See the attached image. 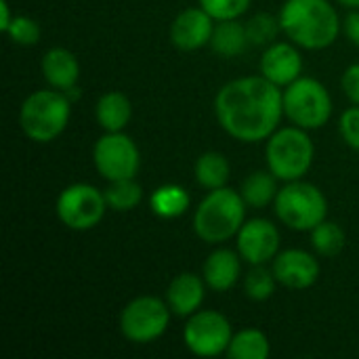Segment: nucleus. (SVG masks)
Returning <instances> with one entry per match:
<instances>
[{
  "label": "nucleus",
  "instance_id": "nucleus-1",
  "mask_svg": "<svg viewBox=\"0 0 359 359\" xmlns=\"http://www.w3.org/2000/svg\"><path fill=\"white\" fill-rule=\"evenodd\" d=\"M219 126L242 143L267 141L284 118V88L263 74L236 78L215 97Z\"/></svg>",
  "mask_w": 359,
  "mask_h": 359
},
{
  "label": "nucleus",
  "instance_id": "nucleus-2",
  "mask_svg": "<svg viewBox=\"0 0 359 359\" xmlns=\"http://www.w3.org/2000/svg\"><path fill=\"white\" fill-rule=\"evenodd\" d=\"M278 17L286 38L305 50L332 46L343 29V21L330 0H286Z\"/></svg>",
  "mask_w": 359,
  "mask_h": 359
},
{
  "label": "nucleus",
  "instance_id": "nucleus-3",
  "mask_svg": "<svg viewBox=\"0 0 359 359\" xmlns=\"http://www.w3.org/2000/svg\"><path fill=\"white\" fill-rule=\"evenodd\" d=\"M246 208L242 194L231 187L210 189L194 212V231L206 244H223L238 236L246 221Z\"/></svg>",
  "mask_w": 359,
  "mask_h": 359
},
{
  "label": "nucleus",
  "instance_id": "nucleus-4",
  "mask_svg": "<svg viewBox=\"0 0 359 359\" xmlns=\"http://www.w3.org/2000/svg\"><path fill=\"white\" fill-rule=\"evenodd\" d=\"M72 118V101L63 90L42 88L27 95L19 107V126L34 143H50L63 135Z\"/></svg>",
  "mask_w": 359,
  "mask_h": 359
},
{
  "label": "nucleus",
  "instance_id": "nucleus-5",
  "mask_svg": "<svg viewBox=\"0 0 359 359\" xmlns=\"http://www.w3.org/2000/svg\"><path fill=\"white\" fill-rule=\"evenodd\" d=\"M316 158V145L309 137V130L301 126L278 128L265 145L267 168L284 183L303 179Z\"/></svg>",
  "mask_w": 359,
  "mask_h": 359
},
{
  "label": "nucleus",
  "instance_id": "nucleus-6",
  "mask_svg": "<svg viewBox=\"0 0 359 359\" xmlns=\"http://www.w3.org/2000/svg\"><path fill=\"white\" fill-rule=\"evenodd\" d=\"M273 208L278 219L292 231H311L328 217L324 191L303 179L284 183L273 200Z\"/></svg>",
  "mask_w": 359,
  "mask_h": 359
},
{
  "label": "nucleus",
  "instance_id": "nucleus-7",
  "mask_svg": "<svg viewBox=\"0 0 359 359\" xmlns=\"http://www.w3.org/2000/svg\"><path fill=\"white\" fill-rule=\"evenodd\" d=\"M284 116L290 124L305 130H316L332 118L330 90L316 78L301 76L284 88Z\"/></svg>",
  "mask_w": 359,
  "mask_h": 359
},
{
  "label": "nucleus",
  "instance_id": "nucleus-8",
  "mask_svg": "<svg viewBox=\"0 0 359 359\" xmlns=\"http://www.w3.org/2000/svg\"><path fill=\"white\" fill-rule=\"evenodd\" d=\"M170 307L158 297H137L120 311V332L135 345H147L158 341L170 324Z\"/></svg>",
  "mask_w": 359,
  "mask_h": 359
},
{
  "label": "nucleus",
  "instance_id": "nucleus-9",
  "mask_svg": "<svg viewBox=\"0 0 359 359\" xmlns=\"http://www.w3.org/2000/svg\"><path fill=\"white\" fill-rule=\"evenodd\" d=\"M109 210L105 202V194L90 183H74L67 185L55 204L57 219L72 231H88L95 229L105 212Z\"/></svg>",
  "mask_w": 359,
  "mask_h": 359
},
{
  "label": "nucleus",
  "instance_id": "nucleus-10",
  "mask_svg": "<svg viewBox=\"0 0 359 359\" xmlns=\"http://www.w3.org/2000/svg\"><path fill=\"white\" fill-rule=\"evenodd\" d=\"M233 339L229 320L212 309H200L187 318L183 328L185 347L198 358H217L227 353Z\"/></svg>",
  "mask_w": 359,
  "mask_h": 359
},
{
  "label": "nucleus",
  "instance_id": "nucleus-11",
  "mask_svg": "<svg viewBox=\"0 0 359 359\" xmlns=\"http://www.w3.org/2000/svg\"><path fill=\"white\" fill-rule=\"evenodd\" d=\"M93 162L97 172L109 183L133 179L141 166V151L137 143L124 133H105L93 147Z\"/></svg>",
  "mask_w": 359,
  "mask_h": 359
},
{
  "label": "nucleus",
  "instance_id": "nucleus-12",
  "mask_svg": "<svg viewBox=\"0 0 359 359\" xmlns=\"http://www.w3.org/2000/svg\"><path fill=\"white\" fill-rule=\"evenodd\" d=\"M280 229L263 217L244 221L236 236V250L242 261L252 265H267L280 252Z\"/></svg>",
  "mask_w": 359,
  "mask_h": 359
},
{
  "label": "nucleus",
  "instance_id": "nucleus-13",
  "mask_svg": "<svg viewBox=\"0 0 359 359\" xmlns=\"http://www.w3.org/2000/svg\"><path fill=\"white\" fill-rule=\"evenodd\" d=\"M271 271L278 280V284L290 288V290H307L320 280V261L316 255L301 250V248H288L280 250L276 259L271 261Z\"/></svg>",
  "mask_w": 359,
  "mask_h": 359
},
{
  "label": "nucleus",
  "instance_id": "nucleus-14",
  "mask_svg": "<svg viewBox=\"0 0 359 359\" xmlns=\"http://www.w3.org/2000/svg\"><path fill=\"white\" fill-rule=\"evenodd\" d=\"M217 19L200 4L181 11L170 23V42L185 53L200 50L210 44Z\"/></svg>",
  "mask_w": 359,
  "mask_h": 359
},
{
  "label": "nucleus",
  "instance_id": "nucleus-15",
  "mask_svg": "<svg viewBox=\"0 0 359 359\" xmlns=\"http://www.w3.org/2000/svg\"><path fill=\"white\" fill-rule=\"evenodd\" d=\"M259 67L267 80L286 88L303 76V57L294 42H271L265 46Z\"/></svg>",
  "mask_w": 359,
  "mask_h": 359
},
{
  "label": "nucleus",
  "instance_id": "nucleus-16",
  "mask_svg": "<svg viewBox=\"0 0 359 359\" xmlns=\"http://www.w3.org/2000/svg\"><path fill=\"white\" fill-rule=\"evenodd\" d=\"M206 282L202 276L185 271L172 278V282L166 288V303L170 311L179 318H189L196 311H200L204 299H206Z\"/></svg>",
  "mask_w": 359,
  "mask_h": 359
},
{
  "label": "nucleus",
  "instance_id": "nucleus-17",
  "mask_svg": "<svg viewBox=\"0 0 359 359\" xmlns=\"http://www.w3.org/2000/svg\"><path fill=\"white\" fill-rule=\"evenodd\" d=\"M242 257L238 250L231 248H217L208 255L202 267V278L206 286L215 292L231 290L242 273Z\"/></svg>",
  "mask_w": 359,
  "mask_h": 359
},
{
  "label": "nucleus",
  "instance_id": "nucleus-18",
  "mask_svg": "<svg viewBox=\"0 0 359 359\" xmlns=\"http://www.w3.org/2000/svg\"><path fill=\"white\" fill-rule=\"evenodd\" d=\"M40 69H42V78L46 80V84L57 90H67L76 86L80 80V61L72 50L63 46L48 48L42 55Z\"/></svg>",
  "mask_w": 359,
  "mask_h": 359
},
{
  "label": "nucleus",
  "instance_id": "nucleus-19",
  "mask_svg": "<svg viewBox=\"0 0 359 359\" xmlns=\"http://www.w3.org/2000/svg\"><path fill=\"white\" fill-rule=\"evenodd\" d=\"M95 118L105 133H120L133 120V103L122 90H107L95 105Z\"/></svg>",
  "mask_w": 359,
  "mask_h": 359
},
{
  "label": "nucleus",
  "instance_id": "nucleus-20",
  "mask_svg": "<svg viewBox=\"0 0 359 359\" xmlns=\"http://www.w3.org/2000/svg\"><path fill=\"white\" fill-rule=\"evenodd\" d=\"M248 44L250 40L246 34V23H242L240 19H225V21H217L208 46L217 55L229 59V57L242 55Z\"/></svg>",
  "mask_w": 359,
  "mask_h": 359
},
{
  "label": "nucleus",
  "instance_id": "nucleus-21",
  "mask_svg": "<svg viewBox=\"0 0 359 359\" xmlns=\"http://www.w3.org/2000/svg\"><path fill=\"white\" fill-rule=\"evenodd\" d=\"M231 175L229 160L221 151H204L194 166L196 183L204 189H219L225 187Z\"/></svg>",
  "mask_w": 359,
  "mask_h": 359
},
{
  "label": "nucleus",
  "instance_id": "nucleus-22",
  "mask_svg": "<svg viewBox=\"0 0 359 359\" xmlns=\"http://www.w3.org/2000/svg\"><path fill=\"white\" fill-rule=\"evenodd\" d=\"M278 177L267 168V170H257L252 175H248L240 187V194L244 198V202L252 208H265L269 204H273L280 187H278Z\"/></svg>",
  "mask_w": 359,
  "mask_h": 359
},
{
  "label": "nucleus",
  "instance_id": "nucleus-23",
  "mask_svg": "<svg viewBox=\"0 0 359 359\" xmlns=\"http://www.w3.org/2000/svg\"><path fill=\"white\" fill-rule=\"evenodd\" d=\"M149 208L160 219H179L189 208V194L175 183L160 185L149 198Z\"/></svg>",
  "mask_w": 359,
  "mask_h": 359
},
{
  "label": "nucleus",
  "instance_id": "nucleus-24",
  "mask_svg": "<svg viewBox=\"0 0 359 359\" xmlns=\"http://www.w3.org/2000/svg\"><path fill=\"white\" fill-rule=\"evenodd\" d=\"M271 353L269 337L259 328H244L233 334L227 358L231 359H267Z\"/></svg>",
  "mask_w": 359,
  "mask_h": 359
},
{
  "label": "nucleus",
  "instance_id": "nucleus-25",
  "mask_svg": "<svg viewBox=\"0 0 359 359\" xmlns=\"http://www.w3.org/2000/svg\"><path fill=\"white\" fill-rule=\"evenodd\" d=\"M103 194H105V202L109 210H116V212H130L143 200V187L135 181V177L109 181Z\"/></svg>",
  "mask_w": 359,
  "mask_h": 359
},
{
  "label": "nucleus",
  "instance_id": "nucleus-26",
  "mask_svg": "<svg viewBox=\"0 0 359 359\" xmlns=\"http://www.w3.org/2000/svg\"><path fill=\"white\" fill-rule=\"evenodd\" d=\"M345 244H347V236H345L343 227L334 221L324 219L320 225H316L311 229V246H313L316 255H320V257H326V259L337 257L343 252Z\"/></svg>",
  "mask_w": 359,
  "mask_h": 359
},
{
  "label": "nucleus",
  "instance_id": "nucleus-27",
  "mask_svg": "<svg viewBox=\"0 0 359 359\" xmlns=\"http://www.w3.org/2000/svg\"><path fill=\"white\" fill-rule=\"evenodd\" d=\"M276 276L269 267L265 265H252V269L244 278V292L250 301L263 303L273 297L276 292Z\"/></svg>",
  "mask_w": 359,
  "mask_h": 359
},
{
  "label": "nucleus",
  "instance_id": "nucleus-28",
  "mask_svg": "<svg viewBox=\"0 0 359 359\" xmlns=\"http://www.w3.org/2000/svg\"><path fill=\"white\" fill-rule=\"evenodd\" d=\"M280 32H282L280 17L269 13H257L246 21V34L250 44L255 46H269L271 42H276Z\"/></svg>",
  "mask_w": 359,
  "mask_h": 359
},
{
  "label": "nucleus",
  "instance_id": "nucleus-29",
  "mask_svg": "<svg viewBox=\"0 0 359 359\" xmlns=\"http://www.w3.org/2000/svg\"><path fill=\"white\" fill-rule=\"evenodd\" d=\"M4 34L19 46H34L40 42L42 29L40 23L27 15H15L13 21L8 23V27L4 29Z\"/></svg>",
  "mask_w": 359,
  "mask_h": 359
},
{
  "label": "nucleus",
  "instance_id": "nucleus-30",
  "mask_svg": "<svg viewBox=\"0 0 359 359\" xmlns=\"http://www.w3.org/2000/svg\"><path fill=\"white\" fill-rule=\"evenodd\" d=\"M198 4L210 13L217 21L240 19L252 4V0H198Z\"/></svg>",
  "mask_w": 359,
  "mask_h": 359
},
{
  "label": "nucleus",
  "instance_id": "nucleus-31",
  "mask_svg": "<svg viewBox=\"0 0 359 359\" xmlns=\"http://www.w3.org/2000/svg\"><path fill=\"white\" fill-rule=\"evenodd\" d=\"M339 130L343 141L359 151V105H353L349 109H345L339 118Z\"/></svg>",
  "mask_w": 359,
  "mask_h": 359
},
{
  "label": "nucleus",
  "instance_id": "nucleus-32",
  "mask_svg": "<svg viewBox=\"0 0 359 359\" xmlns=\"http://www.w3.org/2000/svg\"><path fill=\"white\" fill-rule=\"evenodd\" d=\"M341 86H343L347 99L353 105H359V63H353L345 69V74L341 78Z\"/></svg>",
  "mask_w": 359,
  "mask_h": 359
},
{
  "label": "nucleus",
  "instance_id": "nucleus-33",
  "mask_svg": "<svg viewBox=\"0 0 359 359\" xmlns=\"http://www.w3.org/2000/svg\"><path fill=\"white\" fill-rule=\"evenodd\" d=\"M343 32L349 38L351 44L359 48V8H351V13L343 21Z\"/></svg>",
  "mask_w": 359,
  "mask_h": 359
},
{
  "label": "nucleus",
  "instance_id": "nucleus-34",
  "mask_svg": "<svg viewBox=\"0 0 359 359\" xmlns=\"http://www.w3.org/2000/svg\"><path fill=\"white\" fill-rule=\"evenodd\" d=\"M0 11H2V17H0V29L4 32L8 27V23L13 21L15 15H11V4L6 0H0Z\"/></svg>",
  "mask_w": 359,
  "mask_h": 359
},
{
  "label": "nucleus",
  "instance_id": "nucleus-35",
  "mask_svg": "<svg viewBox=\"0 0 359 359\" xmlns=\"http://www.w3.org/2000/svg\"><path fill=\"white\" fill-rule=\"evenodd\" d=\"M63 93L67 95V99H69L72 103L80 99V88H78V84H76V86H72V88H67V90H63Z\"/></svg>",
  "mask_w": 359,
  "mask_h": 359
},
{
  "label": "nucleus",
  "instance_id": "nucleus-36",
  "mask_svg": "<svg viewBox=\"0 0 359 359\" xmlns=\"http://www.w3.org/2000/svg\"><path fill=\"white\" fill-rule=\"evenodd\" d=\"M337 2L347 6V8H359V0H337Z\"/></svg>",
  "mask_w": 359,
  "mask_h": 359
}]
</instances>
